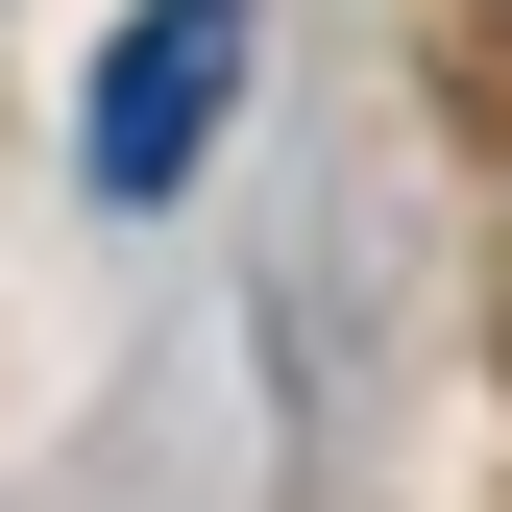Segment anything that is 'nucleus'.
Returning <instances> with one entry per match:
<instances>
[{
    "label": "nucleus",
    "instance_id": "f257e3e1",
    "mask_svg": "<svg viewBox=\"0 0 512 512\" xmlns=\"http://www.w3.org/2000/svg\"><path fill=\"white\" fill-rule=\"evenodd\" d=\"M220 98H244V0H147V25L98 49V98H74V171L98 196H171V171L220 147Z\"/></svg>",
    "mask_w": 512,
    "mask_h": 512
}]
</instances>
